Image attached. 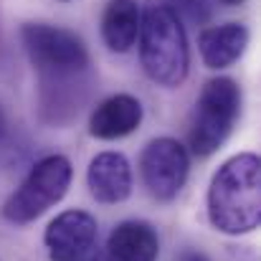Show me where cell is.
I'll return each mask as SVG.
<instances>
[{"mask_svg":"<svg viewBox=\"0 0 261 261\" xmlns=\"http://www.w3.org/2000/svg\"><path fill=\"white\" fill-rule=\"evenodd\" d=\"M208 218L228 236L251 233L261 223V163L254 152L226 160L208 188Z\"/></svg>","mask_w":261,"mask_h":261,"instance_id":"1","label":"cell"},{"mask_svg":"<svg viewBox=\"0 0 261 261\" xmlns=\"http://www.w3.org/2000/svg\"><path fill=\"white\" fill-rule=\"evenodd\" d=\"M140 61L145 74L165 89L180 87L190 69V48L182 20L168 0H150L140 10Z\"/></svg>","mask_w":261,"mask_h":261,"instance_id":"2","label":"cell"},{"mask_svg":"<svg viewBox=\"0 0 261 261\" xmlns=\"http://www.w3.org/2000/svg\"><path fill=\"white\" fill-rule=\"evenodd\" d=\"M241 112V89L233 79L218 76L205 82L195 101V114L190 124V150L198 158L213 155L231 135Z\"/></svg>","mask_w":261,"mask_h":261,"instance_id":"3","label":"cell"},{"mask_svg":"<svg viewBox=\"0 0 261 261\" xmlns=\"http://www.w3.org/2000/svg\"><path fill=\"white\" fill-rule=\"evenodd\" d=\"M20 41L33 66L46 76V82H66L89 66V51L84 41L59 25L25 23L20 28Z\"/></svg>","mask_w":261,"mask_h":261,"instance_id":"4","label":"cell"},{"mask_svg":"<svg viewBox=\"0 0 261 261\" xmlns=\"http://www.w3.org/2000/svg\"><path fill=\"white\" fill-rule=\"evenodd\" d=\"M71 185V163L64 155H48L38 160L20 188L5 200L3 216L10 223H31L48 208L64 200Z\"/></svg>","mask_w":261,"mask_h":261,"instance_id":"5","label":"cell"},{"mask_svg":"<svg viewBox=\"0 0 261 261\" xmlns=\"http://www.w3.org/2000/svg\"><path fill=\"white\" fill-rule=\"evenodd\" d=\"M140 173L147 193L158 200H173L190 173V155L173 137L152 140L140 158Z\"/></svg>","mask_w":261,"mask_h":261,"instance_id":"6","label":"cell"},{"mask_svg":"<svg viewBox=\"0 0 261 261\" xmlns=\"http://www.w3.org/2000/svg\"><path fill=\"white\" fill-rule=\"evenodd\" d=\"M43 244L51 261H82L89 251H94L96 221L87 211H64L48 223Z\"/></svg>","mask_w":261,"mask_h":261,"instance_id":"7","label":"cell"},{"mask_svg":"<svg viewBox=\"0 0 261 261\" xmlns=\"http://www.w3.org/2000/svg\"><path fill=\"white\" fill-rule=\"evenodd\" d=\"M87 185L99 203H122L132 193V168L122 152H99L87 170Z\"/></svg>","mask_w":261,"mask_h":261,"instance_id":"8","label":"cell"},{"mask_svg":"<svg viewBox=\"0 0 261 261\" xmlns=\"http://www.w3.org/2000/svg\"><path fill=\"white\" fill-rule=\"evenodd\" d=\"M142 122V104L132 94H114L104 99L89 117V132L96 140H119L132 135Z\"/></svg>","mask_w":261,"mask_h":261,"instance_id":"9","label":"cell"},{"mask_svg":"<svg viewBox=\"0 0 261 261\" xmlns=\"http://www.w3.org/2000/svg\"><path fill=\"white\" fill-rule=\"evenodd\" d=\"M249 46V28L244 23H226L203 28L198 36L200 59L208 69H228L236 64Z\"/></svg>","mask_w":261,"mask_h":261,"instance_id":"10","label":"cell"},{"mask_svg":"<svg viewBox=\"0 0 261 261\" xmlns=\"http://www.w3.org/2000/svg\"><path fill=\"white\" fill-rule=\"evenodd\" d=\"M107 256L112 261H158V231L145 221H124L112 231L107 241Z\"/></svg>","mask_w":261,"mask_h":261,"instance_id":"11","label":"cell"},{"mask_svg":"<svg viewBox=\"0 0 261 261\" xmlns=\"http://www.w3.org/2000/svg\"><path fill=\"white\" fill-rule=\"evenodd\" d=\"M140 5L137 0H109L101 15V38L109 51L127 54L137 43Z\"/></svg>","mask_w":261,"mask_h":261,"instance_id":"12","label":"cell"},{"mask_svg":"<svg viewBox=\"0 0 261 261\" xmlns=\"http://www.w3.org/2000/svg\"><path fill=\"white\" fill-rule=\"evenodd\" d=\"M170 8L177 13V18H188L195 25H203L211 20V5L208 0H168Z\"/></svg>","mask_w":261,"mask_h":261,"instance_id":"13","label":"cell"},{"mask_svg":"<svg viewBox=\"0 0 261 261\" xmlns=\"http://www.w3.org/2000/svg\"><path fill=\"white\" fill-rule=\"evenodd\" d=\"M177 261H208V256H205L203 251H193V249H188V251L180 254V259Z\"/></svg>","mask_w":261,"mask_h":261,"instance_id":"14","label":"cell"},{"mask_svg":"<svg viewBox=\"0 0 261 261\" xmlns=\"http://www.w3.org/2000/svg\"><path fill=\"white\" fill-rule=\"evenodd\" d=\"M82 261H112V259H109L107 254H99V251H89V254H87V256H84Z\"/></svg>","mask_w":261,"mask_h":261,"instance_id":"15","label":"cell"},{"mask_svg":"<svg viewBox=\"0 0 261 261\" xmlns=\"http://www.w3.org/2000/svg\"><path fill=\"white\" fill-rule=\"evenodd\" d=\"M5 135H8V119H5V112L0 107V142L5 140Z\"/></svg>","mask_w":261,"mask_h":261,"instance_id":"16","label":"cell"},{"mask_svg":"<svg viewBox=\"0 0 261 261\" xmlns=\"http://www.w3.org/2000/svg\"><path fill=\"white\" fill-rule=\"evenodd\" d=\"M221 5H228V8H236V5H244V0H218Z\"/></svg>","mask_w":261,"mask_h":261,"instance_id":"17","label":"cell"}]
</instances>
